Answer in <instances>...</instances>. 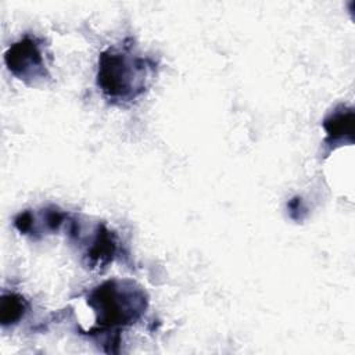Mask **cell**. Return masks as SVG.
Wrapping results in <instances>:
<instances>
[{
	"mask_svg": "<svg viewBox=\"0 0 355 355\" xmlns=\"http://www.w3.org/2000/svg\"><path fill=\"white\" fill-rule=\"evenodd\" d=\"M151 67L130 50L110 49L100 55L97 83L103 93L116 101H130L146 89Z\"/></svg>",
	"mask_w": 355,
	"mask_h": 355,
	"instance_id": "1",
	"label": "cell"
},
{
	"mask_svg": "<svg viewBox=\"0 0 355 355\" xmlns=\"http://www.w3.org/2000/svg\"><path fill=\"white\" fill-rule=\"evenodd\" d=\"M87 302L103 327L132 324L146 308L143 291L119 280H110L94 288Z\"/></svg>",
	"mask_w": 355,
	"mask_h": 355,
	"instance_id": "2",
	"label": "cell"
},
{
	"mask_svg": "<svg viewBox=\"0 0 355 355\" xmlns=\"http://www.w3.org/2000/svg\"><path fill=\"white\" fill-rule=\"evenodd\" d=\"M8 69L21 79L43 78L46 75L40 43L35 37H24L6 53Z\"/></svg>",
	"mask_w": 355,
	"mask_h": 355,
	"instance_id": "3",
	"label": "cell"
},
{
	"mask_svg": "<svg viewBox=\"0 0 355 355\" xmlns=\"http://www.w3.org/2000/svg\"><path fill=\"white\" fill-rule=\"evenodd\" d=\"M352 122H354V112L352 110H345L341 107V110L334 111L324 119V129L330 139L334 141L338 139H344L345 135L352 137Z\"/></svg>",
	"mask_w": 355,
	"mask_h": 355,
	"instance_id": "4",
	"label": "cell"
},
{
	"mask_svg": "<svg viewBox=\"0 0 355 355\" xmlns=\"http://www.w3.org/2000/svg\"><path fill=\"white\" fill-rule=\"evenodd\" d=\"M26 309V302L22 297L15 294L3 295L1 306H0V319L3 326L8 323H15L24 316V312Z\"/></svg>",
	"mask_w": 355,
	"mask_h": 355,
	"instance_id": "5",
	"label": "cell"
}]
</instances>
